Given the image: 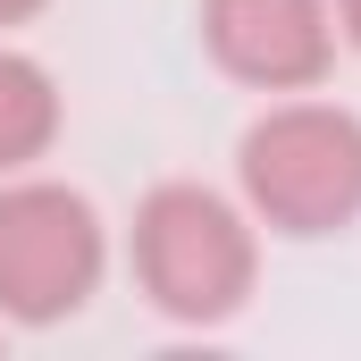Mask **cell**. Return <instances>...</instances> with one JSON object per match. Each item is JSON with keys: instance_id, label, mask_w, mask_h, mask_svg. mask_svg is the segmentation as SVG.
<instances>
[{"instance_id": "8", "label": "cell", "mask_w": 361, "mask_h": 361, "mask_svg": "<svg viewBox=\"0 0 361 361\" xmlns=\"http://www.w3.org/2000/svg\"><path fill=\"white\" fill-rule=\"evenodd\" d=\"M0 345H8V319H0Z\"/></svg>"}, {"instance_id": "4", "label": "cell", "mask_w": 361, "mask_h": 361, "mask_svg": "<svg viewBox=\"0 0 361 361\" xmlns=\"http://www.w3.org/2000/svg\"><path fill=\"white\" fill-rule=\"evenodd\" d=\"M193 25H202V59L261 101L328 85V68L345 51L328 0H202Z\"/></svg>"}, {"instance_id": "3", "label": "cell", "mask_w": 361, "mask_h": 361, "mask_svg": "<svg viewBox=\"0 0 361 361\" xmlns=\"http://www.w3.org/2000/svg\"><path fill=\"white\" fill-rule=\"evenodd\" d=\"M101 277H109V227L92 193L42 169L0 177V319L8 328L76 319L101 294Z\"/></svg>"}, {"instance_id": "7", "label": "cell", "mask_w": 361, "mask_h": 361, "mask_svg": "<svg viewBox=\"0 0 361 361\" xmlns=\"http://www.w3.org/2000/svg\"><path fill=\"white\" fill-rule=\"evenodd\" d=\"M336 8V34H345V51H361V0H328Z\"/></svg>"}, {"instance_id": "1", "label": "cell", "mask_w": 361, "mask_h": 361, "mask_svg": "<svg viewBox=\"0 0 361 361\" xmlns=\"http://www.w3.org/2000/svg\"><path fill=\"white\" fill-rule=\"evenodd\" d=\"M126 269L169 328H227L261 294V219L202 177H160L126 219Z\"/></svg>"}, {"instance_id": "5", "label": "cell", "mask_w": 361, "mask_h": 361, "mask_svg": "<svg viewBox=\"0 0 361 361\" xmlns=\"http://www.w3.org/2000/svg\"><path fill=\"white\" fill-rule=\"evenodd\" d=\"M59 126H68V92H59V76H51L34 51H17V42L0 34V177L42 169L51 143H59Z\"/></svg>"}, {"instance_id": "2", "label": "cell", "mask_w": 361, "mask_h": 361, "mask_svg": "<svg viewBox=\"0 0 361 361\" xmlns=\"http://www.w3.org/2000/svg\"><path fill=\"white\" fill-rule=\"evenodd\" d=\"M235 202L277 244H328L361 227V109L328 92H269L235 135Z\"/></svg>"}, {"instance_id": "6", "label": "cell", "mask_w": 361, "mask_h": 361, "mask_svg": "<svg viewBox=\"0 0 361 361\" xmlns=\"http://www.w3.org/2000/svg\"><path fill=\"white\" fill-rule=\"evenodd\" d=\"M51 0H0V34H17V25H34Z\"/></svg>"}]
</instances>
